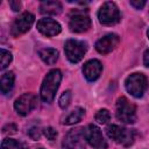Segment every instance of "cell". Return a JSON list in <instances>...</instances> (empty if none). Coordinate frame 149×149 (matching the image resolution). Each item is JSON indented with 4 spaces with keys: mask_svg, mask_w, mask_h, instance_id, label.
Segmentation results:
<instances>
[{
    "mask_svg": "<svg viewBox=\"0 0 149 149\" xmlns=\"http://www.w3.org/2000/svg\"><path fill=\"white\" fill-rule=\"evenodd\" d=\"M143 63L146 66L149 68V49H147L144 51V55H143Z\"/></svg>",
    "mask_w": 149,
    "mask_h": 149,
    "instance_id": "83f0119b",
    "label": "cell"
},
{
    "mask_svg": "<svg viewBox=\"0 0 149 149\" xmlns=\"http://www.w3.org/2000/svg\"><path fill=\"white\" fill-rule=\"evenodd\" d=\"M40 12L47 15H57L62 12V3L59 1H42Z\"/></svg>",
    "mask_w": 149,
    "mask_h": 149,
    "instance_id": "9a60e30c",
    "label": "cell"
},
{
    "mask_svg": "<svg viewBox=\"0 0 149 149\" xmlns=\"http://www.w3.org/2000/svg\"><path fill=\"white\" fill-rule=\"evenodd\" d=\"M36 106H37V98L33 93H23L14 102V108L20 115L29 114Z\"/></svg>",
    "mask_w": 149,
    "mask_h": 149,
    "instance_id": "30bf717a",
    "label": "cell"
},
{
    "mask_svg": "<svg viewBox=\"0 0 149 149\" xmlns=\"http://www.w3.org/2000/svg\"><path fill=\"white\" fill-rule=\"evenodd\" d=\"M125 85L128 93L135 98H141L148 88V79L143 73L135 72L127 77Z\"/></svg>",
    "mask_w": 149,
    "mask_h": 149,
    "instance_id": "3957f363",
    "label": "cell"
},
{
    "mask_svg": "<svg viewBox=\"0 0 149 149\" xmlns=\"http://www.w3.org/2000/svg\"><path fill=\"white\" fill-rule=\"evenodd\" d=\"M85 141L93 149H107V142L101 133V130L95 125H88L83 129Z\"/></svg>",
    "mask_w": 149,
    "mask_h": 149,
    "instance_id": "8992f818",
    "label": "cell"
},
{
    "mask_svg": "<svg viewBox=\"0 0 149 149\" xmlns=\"http://www.w3.org/2000/svg\"><path fill=\"white\" fill-rule=\"evenodd\" d=\"M85 139L83 129H71L64 137L62 147L63 149H85Z\"/></svg>",
    "mask_w": 149,
    "mask_h": 149,
    "instance_id": "8fae6325",
    "label": "cell"
},
{
    "mask_svg": "<svg viewBox=\"0 0 149 149\" xmlns=\"http://www.w3.org/2000/svg\"><path fill=\"white\" fill-rule=\"evenodd\" d=\"M106 133L112 140H114L116 143L122 144L125 147H129L130 144L134 143V140H135L134 130L125 127H120L116 125H109L106 128Z\"/></svg>",
    "mask_w": 149,
    "mask_h": 149,
    "instance_id": "277c9868",
    "label": "cell"
},
{
    "mask_svg": "<svg viewBox=\"0 0 149 149\" xmlns=\"http://www.w3.org/2000/svg\"><path fill=\"white\" fill-rule=\"evenodd\" d=\"M38 55H40L41 59L48 65H54L58 59V51L56 49H54V48L41 49L38 51Z\"/></svg>",
    "mask_w": 149,
    "mask_h": 149,
    "instance_id": "2e32d148",
    "label": "cell"
},
{
    "mask_svg": "<svg viewBox=\"0 0 149 149\" xmlns=\"http://www.w3.org/2000/svg\"><path fill=\"white\" fill-rule=\"evenodd\" d=\"M129 3H130L133 7H135L136 9H141V8L144 7L146 1H144V0H132Z\"/></svg>",
    "mask_w": 149,
    "mask_h": 149,
    "instance_id": "d4e9b609",
    "label": "cell"
},
{
    "mask_svg": "<svg viewBox=\"0 0 149 149\" xmlns=\"http://www.w3.org/2000/svg\"><path fill=\"white\" fill-rule=\"evenodd\" d=\"M147 35H148V38H149V29H148V31H147Z\"/></svg>",
    "mask_w": 149,
    "mask_h": 149,
    "instance_id": "f1b7e54d",
    "label": "cell"
},
{
    "mask_svg": "<svg viewBox=\"0 0 149 149\" xmlns=\"http://www.w3.org/2000/svg\"><path fill=\"white\" fill-rule=\"evenodd\" d=\"M34 21H35V16L31 13H29V12L22 13L14 20L12 28H10V34L14 37H17V36L27 33L30 29V27L33 26Z\"/></svg>",
    "mask_w": 149,
    "mask_h": 149,
    "instance_id": "9c48e42d",
    "label": "cell"
},
{
    "mask_svg": "<svg viewBox=\"0 0 149 149\" xmlns=\"http://www.w3.org/2000/svg\"><path fill=\"white\" fill-rule=\"evenodd\" d=\"M69 27L73 33H84L91 28V19L83 10H73L70 15Z\"/></svg>",
    "mask_w": 149,
    "mask_h": 149,
    "instance_id": "ba28073f",
    "label": "cell"
},
{
    "mask_svg": "<svg viewBox=\"0 0 149 149\" xmlns=\"http://www.w3.org/2000/svg\"><path fill=\"white\" fill-rule=\"evenodd\" d=\"M14 80H15V76L13 72H5L1 76V80H0V87H1V92L3 94H7L12 91L13 86H14Z\"/></svg>",
    "mask_w": 149,
    "mask_h": 149,
    "instance_id": "e0dca14e",
    "label": "cell"
},
{
    "mask_svg": "<svg viewBox=\"0 0 149 149\" xmlns=\"http://www.w3.org/2000/svg\"><path fill=\"white\" fill-rule=\"evenodd\" d=\"M43 133H44V135H45V137L48 139V140H50V141H54L56 137H57V130L55 129V128H52V127H47V128H44V130H43Z\"/></svg>",
    "mask_w": 149,
    "mask_h": 149,
    "instance_id": "603a6c76",
    "label": "cell"
},
{
    "mask_svg": "<svg viewBox=\"0 0 149 149\" xmlns=\"http://www.w3.org/2000/svg\"><path fill=\"white\" fill-rule=\"evenodd\" d=\"M37 29L41 34L45 35V36H55L57 34L61 33L62 28L61 24L49 17H43L37 22Z\"/></svg>",
    "mask_w": 149,
    "mask_h": 149,
    "instance_id": "4fadbf2b",
    "label": "cell"
},
{
    "mask_svg": "<svg viewBox=\"0 0 149 149\" xmlns=\"http://www.w3.org/2000/svg\"><path fill=\"white\" fill-rule=\"evenodd\" d=\"M115 116L123 123H133L136 120V107L126 97H120L115 105Z\"/></svg>",
    "mask_w": 149,
    "mask_h": 149,
    "instance_id": "7a4b0ae2",
    "label": "cell"
},
{
    "mask_svg": "<svg viewBox=\"0 0 149 149\" xmlns=\"http://www.w3.org/2000/svg\"><path fill=\"white\" fill-rule=\"evenodd\" d=\"M62 80V73L58 69H54L51 71H49L47 73V76L43 79L42 86H41V91H40V95L41 99L44 102H51L56 95V92L59 87Z\"/></svg>",
    "mask_w": 149,
    "mask_h": 149,
    "instance_id": "6da1fadb",
    "label": "cell"
},
{
    "mask_svg": "<svg viewBox=\"0 0 149 149\" xmlns=\"http://www.w3.org/2000/svg\"><path fill=\"white\" fill-rule=\"evenodd\" d=\"M9 6L12 7V9L14 12H17L21 8V2L20 1H9Z\"/></svg>",
    "mask_w": 149,
    "mask_h": 149,
    "instance_id": "4316f807",
    "label": "cell"
},
{
    "mask_svg": "<svg viewBox=\"0 0 149 149\" xmlns=\"http://www.w3.org/2000/svg\"><path fill=\"white\" fill-rule=\"evenodd\" d=\"M28 134H29V136H30L33 140H38V139L41 137V130H40V128H37V127L30 128L29 132H28Z\"/></svg>",
    "mask_w": 149,
    "mask_h": 149,
    "instance_id": "cb8c5ba5",
    "label": "cell"
},
{
    "mask_svg": "<svg viewBox=\"0 0 149 149\" xmlns=\"http://www.w3.org/2000/svg\"><path fill=\"white\" fill-rule=\"evenodd\" d=\"M10 62H12V54L5 49H1V51H0V69L5 70L9 65Z\"/></svg>",
    "mask_w": 149,
    "mask_h": 149,
    "instance_id": "d6986e66",
    "label": "cell"
},
{
    "mask_svg": "<svg viewBox=\"0 0 149 149\" xmlns=\"http://www.w3.org/2000/svg\"><path fill=\"white\" fill-rule=\"evenodd\" d=\"M85 115V109L81 108V107H76L73 111H71L66 118L64 119L63 123L64 125H74V123H78L79 121H81V119L84 118Z\"/></svg>",
    "mask_w": 149,
    "mask_h": 149,
    "instance_id": "ac0fdd59",
    "label": "cell"
},
{
    "mask_svg": "<svg viewBox=\"0 0 149 149\" xmlns=\"http://www.w3.org/2000/svg\"><path fill=\"white\" fill-rule=\"evenodd\" d=\"M94 119H95V121H97L98 123L105 125V123H107V122L109 121L111 114H109V112H108L106 108H102V109H99V111L97 112Z\"/></svg>",
    "mask_w": 149,
    "mask_h": 149,
    "instance_id": "ffe728a7",
    "label": "cell"
},
{
    "mask_svg": "<svg viewBox=\"0 0 149 149\" xmlns=\"http://www.w3.org/2000/svg\"><path fill=\"white\" fill-rule=\"evenodd\" d=\"M64 50H65L66 58L71 63H78L79 61L83 59V57H84V55H85V52L87 50V45L83 41L68 40L65 42Z\"/></svg>",
    "mask_w": 149,
    "mask_h": 149,
    "instance_id": "52a82bcc",
    "label": "cell"
},
{
    "mask_svg": "<svg viewBox=\"0 0 149 149\" xmlns=\"http://www.w3.org/2000/svg\"><path fill=\"white\" fill-rule=\"evenodd\" d=\"M120 42V38L118 35L115 34H107L105 36H102L101 38H99L95 43V49L98 52L105 55V54H109L111 51H113L118 44Z\"/></svg>",
    "mask_w": 149,
    "mask_h": 149,
    "instance_id": "7c38bea8",
    "label": "cell"
},
{
    "mask_svg": "<svg viewBox=\"0 0 149 149\" xmlns=\"http://www.w3.org/2000/svg\"><path fill=\"white\" fill-rule=\"evenodd\" d=\"M16 132V126L10 123V125H7L6 127H3V133H9V134H14Z\"/></svg>",
    "mask_w": 149,
    "mask_h": 149,
    "instance_id": "484cf974",
    "label": "cell"
},
{
    "mask_svg": "<svg viewBox=\"0 0 149 149\" xmlns=\"http://www.w3.org/2000/svg\"><path fill=\"white\" fill-rule=\"evenodd\" d=\"M1 149H24L22 143L13 139H5L1 143Z\"/></svg>",
    "mask_w": 149,
    "mask_h": 149,
    "instance_id": "44dd1931",
    "label": "cell"
},
{
    "mask_svg": "<svg viewBox=\"0 0 149 149\" xmlns=\"http://www.w3.org/2000/svg\"><path fill=\"white\" fill-rule=\"evenodd\" d=\"M38 149H43V148H38Z\"/></svg>",
    "mask_w": 149,
    "mask_h": 149,
    "instance_id": "f546056e",
    "label": "cell"
},
{
    "mask_svg": "<svg viewBox=\"0 0 149 149\" xmlns=\"http://www.w3.org/2000/svg\"><path fill=\"white\" fill-rule=\"evenodd\" d=\"M71 97H72V94H71V91H65L64 93H62V95L59 97V100H58V104H59V106H61V108H66L68 106H69V104H70V101H71Z\"/></svg>",
    "mask_w": 149,
    "mask_h": 149,
    "instance_id": "7402d4cb",
    "label": "cell"
},
{
    "mask_svg": "<svg viewBox=\"0 0 149 149\" xmlns=\"http://www.w3.org/2000/svg\"><path fill=\"white\" fill-rule=\"evenodd\" d=\"M101 71H102V65L98 59H90L83 66L84 76L88 81L97 80L101 74Z\"/></svg>",
    "mask_w": 149,
    "mask_h": 149,
    "instance_id": "5bb4252c",
    "label": "cell"
},
{
    "mask_svg": "<svg viewBox=\"0 0 149 149\" xmlns=\"http://www.w3.org/2000/svg\"><path fill=\"white\" fill-rule=\"evenodd\" d=\"M99 22L104 26H113L120 21V12L115 2L107 1L105 2L98 13Z\"/></svg>",
    "mask_w": 149,
    "mask_h": 149,
    "instance_id": "5b68a950",
    "label": "cell"
}]
</instances>
